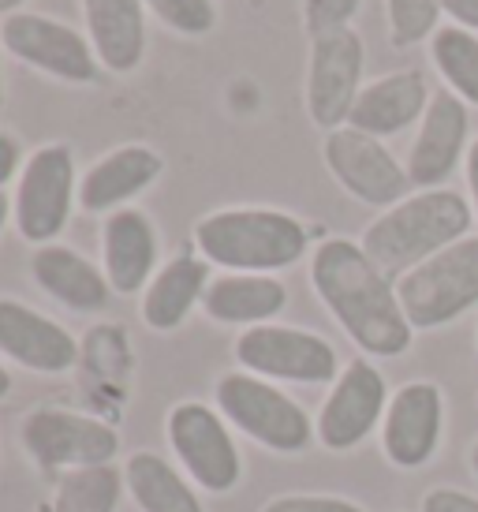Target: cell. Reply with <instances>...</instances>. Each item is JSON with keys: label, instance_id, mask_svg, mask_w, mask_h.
I'll return each mask as SVG.
<instances>
[{"label": "cell", "instance_id": "83f0119b", "mask_svg": "<svg viewBox=\"0 0 478 512\" xmlns=\"http://www.w3.org/2000/svg\"><path fill=\"white\" fill-rule=\"evenodd\" d=\"M146 12H154L165 27L183 38H202L217 27L213 0H146Z\"/></svg>", "mask_w": 478, "mask_h": 512}, {"label": "cell", "instance_id": "6da1fadb", "mask_svg": "<svg viewBox=\"0 0 478 512\" xmlns=\"http://www.w3.org/2000/svg\"><path fill=\"white\" fill-rule=\"evenodd\" d=\"M310 285L325 303V311L340 322L366 356L396 359L415 341L408 314L396 296V281L378 270L363 243L333 236L314 247Z\"/></svg>", "mask_w": 478, "mask_h": 512}, {"label": "cell", "instance_id": "9a60e30c", "mask_svg": "<svg viewBox=\"0 0 478 512\" xmlns=\"http://www.w3.org/2000/svg\"><path fill=\"white\" fill-rule=\"evenodd\" d=\"M441 389L434 382H408L400 385L385 419H381V449L396 468H422L441 445Z\"/></svg>", "mask_w": 478, "mask_h": 512}, {"label": "cell", "instance_id": "8d00e7d4", "mask_svg": "<svg viewBox=\"0 0 478 512\" xmlns=\"http://www.w3.org/2000/svg\"><path fill=\"white\" fill-rule=\"evenodd\" d=\"M8 389H12V374H8V370L0 367V400L8 397Z\"/></svg>", "mask_w": 478, "mask_h": 512}, {"label": "cell", "instance_id": "ba28073f", "mask_svg": "<svg viewBox=\"0 0 478 512\" xmlns=\"http://www.w3.org/2000/svg\"><path fill=\"white\" fill-rule=\"evenodd\" d=\"M0 45L38 72L60 83H94L101 60L86 34L42 12H12L0 23Z\"/></svg>", "mask_w": 478, "mask_h": 512}, {"label": "cell", "instance_id": "74e56055", "mask_svg": "<svg viewBox=\"0 0 478 512\" xmlns=\"http://www.w3.org/2000/svg\"><path fill=\"white\" fill-rule=\"evenodd\" d=\"M471 468H475V475H478V441H475V449H471Z\"/></svg>", "mask_w": 478, "mask_h": 512}, {"label": "cell", "instance_id": "8fae6325", "mask_svg": "<svg viewBox=\"0 0 478 512\" xmlns=\"http://www.w3.org/2000/svg\"><path fill=\"white\" fill-rule=\"evenodd\" d=\"M27 453L49 471H79L113 464L120 438L109 423L94 415L64 412V408H38L23 423Z\"/></svg>", "mask_w": 478, "mask_h": 512}, {"label": "cell", "instance_id": "8992f818", "mask_svg": "<svg viewBox=\"0 0 478 512\" xmlns=\"http://www.w3.org/2000/svg\"><path fill=\"white\" fill-rule=\"evenodd\" d=\"M79 199L75 157L68 146L49 143L27 157L12 195V221L27 243H57L71 217V202Z\"/></svg>", "mask_w": 478, "mask_h": 512}, {"label": "cell", "instance_id": "44dd1931", "mask_svg": "<svg viewBox=\"0 0 478 512\" xmlns=\"http://www.w3.org/2000/svg\"><path fill=\"white\" fill-rule=\"evenodd\" d=\"M30 277L38 281L45 296L64 303L68 311H101L109 303V277L86 255L64 243H45L30 255Z\"/></svg>", "mask_w": 478, "mask_h": 512}, {"label": "cell", "instance_id": "603a6c76", "mask_svg": "<svg viewBox=\"0 0 478 512\" xmlns=\"http://www.w3.org/2000/svg\"><path fill=\"white\" fill-rule=\"evenodd\" d=\"M284 307L288 288L269 273H221L202 296V311L221 326H266Z\"/></svg>", "mask_w": 478, "mask_h": 512}, {"label": "cell", "instance_id": "52a82bcc", "mask_svg": "<svg viewBox=\"0 0 478 512\" xmlns=\"http://www.w3.org/2000/svg\"><path fill=\"white\" fill-rule=\"evenodd\" d=\"M239 367H247L258 378H277V382H299V385H322L340 378L337 348L296 326H251L239 333L236 341Z\"/></svg>", "mask_w": 478, "mask_h": 512}, {"label": "cell", "instance_id": "e0dca14e", "mask_svg": "<svg viewBox=\"0 0 478 512\" xmlns=\"http://www.w3.org/2000/svg\"><path fill=\"white\" fill-rule=\"evenodd\" d=\"M430 98H434V94H430V83H426L422 72H415V68L389 72L359 90L355 109H352V116H348V128L363 131V135H374V139L400 135V131L411 128L415 120H422Z\"/></svg>", "mask_w": 478, "mask_h": 512}, {"label": "cell", "instance_id": "f546056e", "mask_svg": "<svg viewBox=\"0 0 478 512\" xmlns=\"http://www.w3.org/2000/svg\"><path fill=\"white\" fill-rule=\"evenodd\" d=\"M262 512H363L348 498H325V494H284L273 498Z\"/></svg>", "mask_w": 478, "mask_h": 512}, {"label": "cell", "instance_id": "4316f807", "mask_svg": "<svg viewBox=\"0 0 478 512\" xmlns=\"http://www.w3.org/2000/svg\"><path fill=\"white\" fill-rule=\"evenodd\" d=\"M385 15H389L393 49H411L434 38L445 12H441V0H385Z\"/></svg>", "mask_w": 478, "mask_h": 512}, {"label": "cell", "instance_id": "9c48e42d", "mask_svg": "<svg viewBox=\"0 0 478 512\" xmlns=\"http://www.w3.org/2000/svg\"><path fill=\"white\" fill-rule=\"evenodd\" d=\"M363 64L366 49L363 38L352 27L329 30L310 38V64H307V113L314 128L325 135L348 124L355 109V98L363 90Z\"/></svg>", "mask_w": 478, "mask_h": 512}, {"label": "cell", "instance_id": "cb8c5ba5", "mask_svg": "<svg viewBox=\"0 0 478 512\" xmlns=\"http://www.w3.org/2000/svg\"><path fill=\"white\" fill-rule=\"evenodd\" d=\"M124 483L142 512H202L195 490L169 460L154 453H135L124 468Z\"/></svg>", "mask_w": 478, "mask_h": 512}, {"label": "cell", "instance_id": "5bb4252c", "mask_svg": "<svg viewBox=\"0 0 478 512\" xmlns=\"http://www.w3.org/2000/svg\"><path fill=\"white\" fill-rule=\"evenodd\" d=\"M467 135H471L467 101H460L452 90H434V98L419 120V135L411 143L408 165H404L411 187H419V191L445 187V180L460 169V161L471 150Z\"/></svg>", "mask_w": 478, "mask_h": 512}, {"label": "cell", "instance_id": "484cf974", "mask_svg": "<svg viewBox=\"0 0 478 512\" xmlns=\"http://www.w3.org/2000/svg\"><path fill=\"white\" fill-rule=\"evenodd\" d=\"M120 501V471L113 464L101 468L64 471L53 512H113Z\"/></svg>", "mask_w": 478, "mask_h": 512}, {"label": "cell", "instance_id": "f35d334b", "mask_svg": "<svg viewBox=\"0 0 478 512\" xmlns=\"http://www.w3.org/2000/svg\"><path fill=\"white\" fill-rule=\"evenodd\" d=\"M0 105H4V72H0Z\"/></svg>", "mask_w": 478, "mask_h": 512}, {"label": "cell", "instance_id": "ffe728a7", "mask_svg": "<svg viewBox=\"0 0 478 512\" xmlns=\"http://www.w3.org/2000/svg\"><path fill=\"white\" fill-rule=\"evenodd\" d=\"M83 15L101 68L135 72L146 57V0H83Z\"/></svg>", "mask_w": 478, "mask_h": 512}, {"label": "cell", "instance_id": "7c38bea8", "mask_svg": "<svg viewBox=\"0 0 478 512\" xmlns=\"http://www.w3.org/2000/svg\"><path fill=\"white\" fill-rule=\"evenodd\" d=\"M385 408H389V389L381 370L366 359H355L333 382V393L318 412L314 434L329 453H348L374 434V427L385 419Z\"/></svg>", "mask_w": 478, "mask_h": 512}, {"label": "cell", "instance_id": "5b68a950", "mask_svg": "<svg viewBox=\"0 0 478 512\" xmlns=\"http://www.w3.org/2000/svg\"><path fill=\"white\" fill-rule=\"evenodd\" d=\"M217 408L232 427L273 453H303L314 438L310 415L258 374H225L217 382Z\"/></svg>", "mask_w": 478, "mask_h": 512}, {"label": "cell", "instance_id": "1f68e13d", "mask_svg": "<svg viewBox=\"0 0 478 512\" xmlns=\"http://www.w3.org/2000/svg\"><path fill=\"white\" fill-rule=\"evenodd\" d=\"M441 12L449 23L478 34V0H441Z\"/></svg>", "mask_w": 478, "mask_h": 512}, {"label": "cell", "instance_id": "4fadbf2b", "mask_svg": "<svg viewBox=\"0 0 478 512\" xmlns=\"http://www.w3.org/2000/svg\"><path fill=\"white\" fill-rule=\"evenodd\" d=\"M169 445L176 449L180 464L198 486L210 494H225L239 483L243 464L225 419L210 412L206 404H176L169 412Z\"/></svg>", "mask_w": 478, "mask_h": 512}, {"label": "cell", "instance_id": "277c9868", "mask_svg": "<svg viewBox=\"0 0 478 512\" xmlns=\"http://www.w3.org/2000/svg\"><path fill=\"white\" fill-rule=\"evenodd\" d=\"M411 329H441L478 307V236H464L396 281Z\"/></svg>", "mask_w": 478, "mask_h": 512}, {"label": "cell", "instance_id": "ac0fdd59", "mask_svg": "<svg viewBox=\"0 0 478 512\" xmlns=\"http://www.w3.org/2000/svg\"><path fill=\"white\" fill-rule=\"evenodd\" d=\"M101 258H105V277H109L113 292L120 296L146 292L157 266L154 221L131 206L109 214L105 232H101Z\"/></svg>", "mask_w": 478, "mask_h": 512}, {"label": "cell", "instance_id": "f1b7e54d", "mask_svg": "<svg viewBox=\"0 0 478 512\" xmlns=\"http://www.w3.org/2000/svg\"><path fill=\"white\" fill-rule=\"evenodd\" d=\"M359 4L363 0H303V27H307L310 38L352 27Z\"/></svg>", "mask_w": 478, "mask_h": 512}, {"label": "cell", "instance_id": "836d02e7", "mask_svg": "<svg viewBox=\"0 0 478 512\" xmlns=\"http://www.w3.org/2000/svg\"><path fill=\"white\" fill-rule=\"evenodd\" d=\"M464 176H467V195H471V210L478 221V139H471V150L464 157Z\"/></svg>", "mask_w": 478, "mask_h": 512}, {"label": "cell", "instance_id": "7402d4cb", "mask_svg": "<svg viewBox=\"0 0 478 512\" xmlns=\"http://www.w3.org/2000/svg\"><path fill=\"white\" fill-rule=\"evenodd\" d=\"M210 262L202 255H176L169 258L154 281L142 292V322L157 333H172L187 322V314L195 311L206 288H210Z\"/></svg>", "mask_w": 478, "mask_h": 512}, {"label": "cell", "instance_id": "2e32d148", "mask_svg": "<svg viewBox=\"0 0 478 512\" xmlns=\"http://www.w3.org/2000/svg\"><path fill=\"white\" fill-rule=\"evenodd\" d=\"M0 352L38 374H64L79 359L68 329L19 299H0Z\"/></svg>", "mask_w": 478, "mask_h": 512}, {"label": "cell", "instance_id": "7a4b0ae2", "mask_svg": "<svg viewBox=\"0 0 478 512\" xmlns=\"http://www.w3.org/2000/svg\"><path fill=\"white\" fill-rule=\"evenodd\" d=\"M475 225V210L460 191L434 187V191H415L404 202L389 206L378 221H370L363 232V251L385 277L400 281L408 270L422 266L437 251L464 240Z\"/></svg>", "mask_w": 478, "mask_h": 512}, {"label": "cell", "instance_id": "e575fe53", "mask_svg": "<svg viewBox=\"0 0 478 512\" xmlns=\"http://www.w3.org/2000/svg\"><path fill=\"white\" fill-rule=\"evenodd\" d=\"M8 217H12V199H8L4 191H0V228L8 225Z\"/></svg>", "mask_w": 478, "mask_h": 512}, {"label": "cell", "instance_id": "3957f363", "mask_svg": "<svg viewBox=\"0 0 478 512\" xmlns=\"http://www.w3.org/2000/svg\"><path fill=\"white\" fill-rule=\"evenodd\" d=\"M195 247L225 273H277L307 255L310 232L284 210L236 206L202 217L195 225Z\"/></svg>", "mask_w": 478, "mask_h": 512}, {"label": "cell", "instance_id": "30bf717a", "mask_svg": "<svg viewBox=\"0 0 478 512\" xmlns=\"http://www.w3.org/2000/svg\"><path fill=\"white\" fill-rule=\"evenodd\" d=\"M322 157L325 169L333 172V180L363 206L389 210V206H396V202H404L411 195L408 169L374 135H363V131L344 124V128L325 135Z\"/></svg>", "mask_w": 478, "mask_h": 512}, {"label": "cell", "instance_id": "4dcf8cb0", "mask_svg": "<svg viewBox=\"0 0 478 512\" xmlns=\"http://www.w3.org/2000/svg\"><path fill=\"white\" fill-rule=\"evenodd\" d=\"M422 512H478V498L452 486H437L422 498Z\"/></svg>", "mask_w": 478, "mask_h": 512}, {"label": "cell", "instance_id": "d590c367", "mask_svg": "<svg viewBox=\"0 0 478 512\" xmlns=\"http://www.w3.org/2000/svg\"><path fill=\"white\" fill-rule=\"evenodd\" d=\"M27 0H0V15H12V12H19Z\"/></svg>", "mask_w": 478, "mask_h": 512}, {"label": "cell", "instance_id": "d6986e66", "mask_svg": "<svg viewBox=\"0 0 478 512\" xmlns=\"http://www.w3.org/2000/svg\"><path fill=\"white\" fill-rule=\"evenodd\" d=\"M161 169H165L161 154L150 146H120L101 157L94 169H86V176L79 180V206L86 214H116L124 210L127 199H135L154 184Z\"/></svg>", "mask_w": 478, "mask_h": 512}, {"label": "cell", "instance_id": "d4e9b609", "mask_svg": "<svg viewBox=\"0 0 478 512\" xmlns=\"http://www.w3.org/2000/svg\"><path fill=\"white\" fill-rule=\"evenodd\" d=\"M430 60L460 101L478 105V34L456 23H441L430 38Z\"/></svg>", "mask_w": 478, "mask_h": 512}, {"label": "cell", "instance_id": "d6a6232c", "mask_svg": "<svg viewBox=\"0 0 478 512\" xmlns=\"http://www.w3.org/2000/svg\"><path fill=\"white\" fill-rule=\"evenodd\" d=\"M19 161H23V154H19V143H15L8 131H0V191L12 184L15 172H23V169H19Z\"/></svg>", "mask_w": 478, "mask_h": 512}]
</instances>
